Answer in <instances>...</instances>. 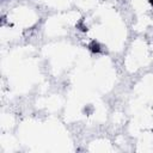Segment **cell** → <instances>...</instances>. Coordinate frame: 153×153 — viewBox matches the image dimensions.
Returning <instances> with one entry per match:
<instances>
[{
  "label": "cell",
  "mask_w": 153,
  "mask_h": 153,
  "mask_svg": "<svg viewBox=\"0 0 153 153\" xmlns=\"http://www.w3.org/2000/svg\"><path fill=\"white\" fill-rule=\"evenodd\" d=\"M88 49H90L91 53H94V54H98V53L102 51V47H101V44L97 41H92V42H91L88 44Z\"/></svg>",
  "instance_id": "6da1fadb"
},
{
  "label": "cell",
  "mask_w": 153,
  "mask_h": 153,
  "mask_svg": "<svg viewBox=\"0 0 153 153\" xmlns=\"http://www.w3.org/2000/svg\"><path fill=\"white\" fill-rule=\"evenodd\" d=\"M149 4H151L152 6H153V0H149Z\"/></svg>",
  "instance_id": "3957f363"
},
{
  "label": "cell",
  "mask_w": 153,
  "mask_h": 153,
  "mask_svg": "<svg viewBox=\"0 0 153 153\" xmlns=\"http://www.w3.org/2000/svg\"><path fill=\"white\" fill-rule=\"evenodd\" d=\"M77 28L80 30V31H83V33H86V31H87V26H85V25L83 24V20L77 24Z\"/></svg>",
  "instance_id": "7a4b0ae2"
}]
</instances>
